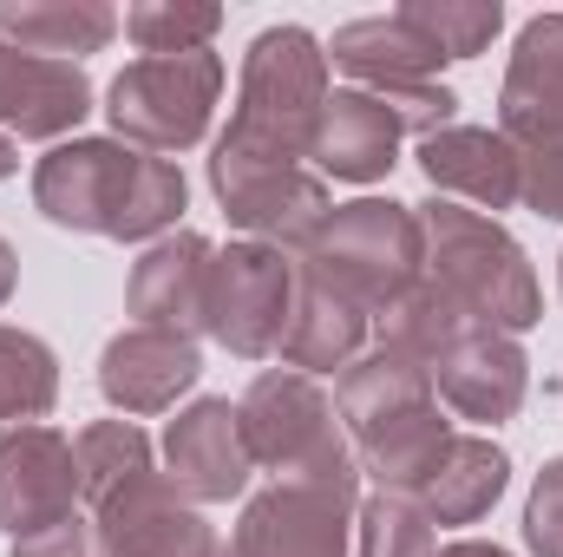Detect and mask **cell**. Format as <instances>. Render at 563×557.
I'll use <instances>...</instances> for the list:
<instances>
[{
    "mask_svg": "<svg viewBox=\"0 0 563 557\" xmlns=\"http://www.w3.org/2000/svg\"><path fill=\"white\" fill-rule=\"evenodd\" d=\"M426 237V282H439L478 328H498V335H525L538 315H544V288L538 270L525 256V243L498 223V217H478L465 204H413Z\"/></svg>",
    "mask_w": 563,
    "mask_h": 557,
    "instance_id": "cell-1",
    "label": "cell"
},
{
    "mask_svg": "<svg viewBox=\"0 0 563 557\" xmlns=\"http://www.w3.org/2000/svg\"><path fill=\"white\" fill-rule=\"evenodd\" d=\"M243 439H250V459L256 472H276L295 485H321V492H341V499H367L361 485V466H354V439L334 414V394L314 381V374H295V368H263L243 401Z\"/></svg>",
    "mask_w": 563,
    "mask_h": 557,
    "instance_id": "cell-2",
    "label": "cell"
},
{
    "mask_svg": "<svg viewBox=\"0 0 563 557\" xmlns=\"http://www.w3.org/2000/svg\"><path fill=\"white\" fill-rule=\"evenodd\" d=\"M301 282L341 295L347 308H361L367 321L400 302L413 282L426 276V237L413 204H394V197H354V204H334L328 223L314 230V243L295 256Z\"/></svg>",
    "mask_w": 563,
    "mask_h": 557,
    "instance_id": "cell-3",
    "label": "cell"
},
{
    "mask_svg": "<svg viewBox=\"0 0 563 557\" xmlns=\"http://www.w3.org/2000/svg\"><path fill=\"white\" fill-rule=\"evenodd\" d=\"M334 92V66H328V46L308 33V26H263L243 53V79H236V112L230 125L217 132L236 151H263V157H288L301 164L308 139H314V119Z\"/></svg>",
    "mask_w": 563,
    "mask_h": 557,
    "instance_id": "cell-4",
    "label": "cell"
},
{
    "mask_svg": "<svg viewBox=\"0 0 563 557\" xmlns=\"http://www.w3.org/2000/svg\"><path fill=\"white\" fill-rule=\"evenodd\" d=\"M217 106H223V59L210 46L170 53V59H132L106 86L112 139L132 144V151H151V157H177V151L203 144Z\"/></svg>",
    "mask_w": 563,
    "mask_h": 557,
    "instance_id": "cell-5",
    "label": "cell"
},
{
    "mask_svg": "<svg viewBox=\"0 0 563 557\" xmlns=\"http://www.w3.org/2000/svg\"><path fill=\"white\" fill-rule=\"evenodd\" d=\"M210 190H217L223 217L250 243H269L282 256H301L314 243V230L328 223V210H334L328 177H314L308 164L236 151V144H223V139L210 144Z\"/></svg>",
    "mask_w": 563,
    "mask_h": 557,
    "instance_id": "cell-6",
    "label": "cell"
},
{
    "mask_svg": "<svg viewBox=\"0 0 563 557\" xmlns=\"http://www.w3.org/2000/svg\"><path fill=\"white\" fill-rule=\"evenodd\" d=\"M295 282H301L295 256L236 237L230 250H217L203 335H210L217 348H230L236 361H269L282 348L288 315H295Z\"/></svg>",
    "mask_w": 563,
    "mask_h": 557,
    "instance_id": "cell-7",
    "label": "cell"
},
{
    "mask_svg": "<svg viewBox=\"0 0 563 557\" xmlns=\"http://www.w3.org/2000/svg\"><path fill=\"white\" fill-rule=\"evenodd\" d=\"M139 157L144 151H132V144H119V139H66V144H53V151L33 164V210H40L53 230H73V237H112L119 217H125V197H132Z\"/></svg>",
    "mask_w": 563,
    "mask_h": 557,
    "instance_id": "cell-8",
    "label": "cell"
},
{
    "mask_svg": "<svg viewBox=\"0 0 563 557\" xmlns=\"http://www.w3.org/2000/svg\"><path fill=\"white\" fill-rule=\"evenodd\" d=\"M354 512L361 499L276 479L243 505L230 532V557H354Z\"/></svg>",
    "mask_w": 563,
    "mask_h": 557,
    "instance_id": "cell-9",
    "label": "cell"
},
{
    "mask_svg": "<svg viewBox=\"0 0 563 557\" xmlns=\"http://www.w3.org/2000/svg\"><path fill=\"white\" fill-rule=\"evenodd\" d=\"M164 479L190 499V505H230L250 492L256 479V459H250V439H243V414L236 401H190L177 407V419L164 426Z\"/></svg>",
    "mask_w": 563,
    "mask_h": 557,
    "instance_id": "cell-10",
    "label": "cell"
},
{
    "mask_svg": "<svg viewBox=\"0 0 563 557\" xmlns=\"http://www.w3.org/2000/svg\"><path fill=\"white\" fill-rule=\"evenodd\" d=\"M86 505L79 459L59 426H13L0 433V532L33 538Z\"/></svg>",
    "mask_w": 563,
    "mask_h": 557,
    "instance_id": "cell-11",
    "label": "cell"
},
{
    "mask_svg": "<svg viewBox=\"0 0 563 557\" xmlns=\"http://www.w3.org/2000/svg\"><path fill=\"white\" fill-rule=\"evenodd\" d=\"M432 394L439 407L472 426H505V419L525 414V394H531V354L518 335H498V328H465L439 361H432Z\"/></svg>",
    "mask_w": 563,
    "mask_h": 557,
    "instance_id": "cell-12",
    "label": "cell"
},
{
    "mask_svg": "<svg viewBox=\"0 0 563 557\" xmlns=\"http://www.w3.org/2000/svg\"><path fill=\"white\" fill-rule=\"evenodd\" d=\"M92 525L112 557H223L210 518L164 479V466L112 492L106 505H92Z\"/></svg>",
    "mask_w": 563,
    "mask_h": 557,
    "instance_id": "cell-13",
    "label": "cell"
},
{
    "mask_svg": "<svg viewBox=\"0 0 563 557\" xmlns=\"http://www.w3.org/2000/svg\"><path fill=\"white\" fill-rule=\"evenodd\" d=\"M203 381V348L190 335H164V328H119L99 354V394L125 419L177 414V401Z\"/></svg>",
    "mask_w": 563,
    "mask_h": 557,
    "instance_id": "cell-14",
    "label": "cell"
},
{
    "mask_svg": "<svg viewBox=\"0 0 563 557\" xmlns=\"http://www.w3.org/2000/svg\"><path fill=\"white\" fill-rule=\"evenodd\" d=\"M432 197L465 204L478 217L518 210V184H525V151L505 139L498 125H445L432 139L413 144Z\"/></svg>",
    "mask_w": 563,
    "mask_h": 557,
    "instance_id": "cell-15",
    "label": "cell"
},
{
    "mask_svg": "<svg viewBox=\"0 0 563 557\" xmlns=\"http://www.w3.org/2000/svg\"><path fill=\"white\" fill-rule=\"evenodd\" d=\"M92 119V79L73 59H46V53H20L0 40V132L40 144L79 139V125Z\"/></svg>",
    "mask_w": 563,
    "mask_h": 557,
    "instance_id": "cell-16",
    "label": "cell"
},
{
    "mask_svg": "<svg viewBox=\"0 0 563 557\" xmlns=\"http://www.w3.org/2000/svg\"><path fill=\"white\" fill-rule=\"evenodd\" d=\"M210 270H217V243L197 230H170L132 263L125 282V308L139 328H164V335H203L210 315Z\"/></svg>",
    "mask_w": 563,
    "mask_h": 557,
    "instance_id": "cell-17",
    "label": "cell"
},
{
    "mask_svg": "<svg viewBox=\"0 0 563 557\" xmlns=\"http://www.w3.org/2000/svg\"><path fill=\"white\" fill-rule=\"evenodd\" d=\"M400 144H407V132L380 92L334 86L321 119H314V139H308V171L334 177V184H380L400 164Z\"/></svg>",
    "mask_w": 563,
    "mask_h": 557,
    "instance_id": "cell-18",
    "label": "cell"
},
{
    "mask_svg": "<svg viewBox=\"0 0 563 557\" xmlns=\"http://www.w3.org/2000/svg\"><path fill=\"white\" fill-rule=\"evenodd\" d=\"M498 132L518 151L563 139V7L531 13L518 26L511 66H505V86H498Z\"/></svg>",
    "mask_w": 563,
    "mask_h": 557,
    "instance_id": "cell-19",
    "label": "cell"
},
{
    "mask_svg": "<svg viewBox=\"0 0 563 557\" xmlns=\"http://www.w3.org/2000/svg\"><path fill=\"white\" fill-rule=\"evenodd\" d=\"M328 46V66L347 73L354 86H407V79H439L445 53L426 40L420 26L394 7V13H367V20H347L334 26Z\"/></svg>",
    "mask_w": 563,
    "mask_h": 557,
    "instance_id": "cell-20",
    "label": "cell"
},
{
    "mask_svg": "<svg viewBox=\"0 0 563 557\" xmlns=\"http://www.w3.org/2000/svg\"><path fill=\"white\" fill-rule=\"evenodd\" d=\"M505 485H511V452L492 433H452V446L426 472L413 505L432 525H478V518H492V505L505 499Z\"/></svg>",
    "mask_w": 563,
    "mask_h": 557,
    "instance_id": "cell-21",
    "label": "cell"
},
{
    "mask_svg": "<svg viewBox=\"0 0 563 557\" xmlns=\"http://www.w3.org/2000/svg\"><path fill=\"white\" fill-rule=\"evenodd\" d=\"M367 348H374V321H367L361 308H347L341 295H328V288H314V282H295V315H288L282 348H276L282 368L321 381V374L354 368Z\"/></svg>",
    "mask_w": 563,
    "mask_h": 557,
    "instance_id": "cell-22",
    "label": "cell"
},
{
    "mask_svg": "<svg viewBox=\"0 0 563 557\" xmlns=\"http://www.w3.org/2000/svg\"><path fill=\"white\" fill-rule=\"evenodd\" d=\"M119 7L112 0H0V40L20 53L46 59H86L119 40Z\"/></svg>",
    "mask_w": 563,
    "mask_h": 557,
    "instance_id": "cell-23",
    "label": "cell"
},
{
    "mask_svg": "<svg viewBox=\"0 0 563 557\" xmlns=\"http://www.w3.org/2000/svg\"><path fill=\"white\" fill-rule=\"evenodd\" d=\"M452 433H459V426H452L445 407L432 401V407H413V414L380 419V426L354 433V466H361V479H367L374 492L413 499L426 485V472L439 466V452L452 446Z\"/></svg>",
    "mask_w": 563,
    "mask_h": 557,
    "instance_id": "cell-24",
    "label": "cell"
},
{
    "mask_svg": "<svg viewBox=\"0 0 563 557\" xmlns=\"http://www.w3.org/2000/svg\"><path fill=\"white\" fill-rule=\"evenodd\" d=\"M432 401H439V394H432V374H426L420 361H407V354H387V348H367V354H361L354 368H341V381H334V414L347 426V439L367 433V426H380V419L432 407Z\"/></svg>",
    "mask_w": 563,
    "mask_h": 557,
    "instance_id": "cell-25",
    "label": "cell"
},
{
    "mask_svg": "<svg viewBox=\"0 0 563 557\" xmlns=\"http://www.w3.org/2000/svg\"><path fill=\"white\" fill-rule=\"evenodd\" d=\"M465 328H478L439 282H413L400 302H387L380 315H374V348H387V354H407V361H420L426 374H432V361L465 335Z\"/></svg>",
    "mask_w": 563,
    "mask_h": 557,
    "instance_id": "cell-26",
    "label": "cell"
},
{
    "mask_svg": "<svg viewBox=\"0 0 563 557\" xmlns=\"http://www.w3.org/2000/svg\"><path fill=\"white\" fill-rule=\"evenodd\" d=\"M73 459H79V492H86V512L106 505L112 492L139 485L144 472H157V446L144 439L139 419H92L73 433Z\"/></svg>",
    "mask_w": 563,
    "mask_h": 557,
    "instance_id": "cell-27",
    "label": "cell"
},
{
    "mask_svg": "<svg viewBox=\"0 0 563 557\" xmlns=\"http://www.w3.org/2000/svg\"><path fill=\"white\" fill-rule=\"evenodd\" d=\"M53 407H59V354L33 328L0 321V433L46 426Z\"/></svg>",
    "mask_w": 563,
    "mask_h": 557,
    "instance_id": "cell-28",
    "label": "cell"
},
{
    "mask_svg": "<svg viewBox=\"0 0 563 557\" xmlns=\"http://www.w3.org/2000/svg\"><path fill=\"white\" fill-rule=\"evenodd\" d=\"M217 33H223L217 0H139V7H125V40L139 46V59L203 53Z\"/></svg>",
    "mask_w": 563,
    "mask_h": 557,
    "instance_id": "cell-29",
    "label": "cell"
},
{
    "mask_svg": "<svg viewBox=\"0 0 563 557\" xmlns=\"http://www.w3.org/2000/svg\"><path fill=\"white\" fill-rule=\"evenodd\" d=\"M439 525L400 492H367L354 512V557H432Z\"/></svg>",
    "mask_w": 563,
    "mask_h": 557,
    "instance_id": "cell-30",
    "label": "cell"
},
{
    "mask_svg": "<svg viewBox=\"0 0 563 557\" xmlns=\"http://www.w3.org/2000/svg\"><path fill=\"white\" fill-rule=\"evenodd\" d=\"M445 59H478L498 33H505V7L498 0H407L400 7Z\"/></svg>",
    "mask_w": 563,
    "mask_h": 557,
    "instance_id": "cell-31",
    "label": "cell"
},
{
    "mask_svg": "<svg viewBox=\"0 0 563 557\" xmlns=\"http://www.w3.org/2000/svg\"><path fill=\"white\" fill-rule=\"evenodd\" d=\"M525 545H531V557H563V452L531 479V499H525Z\"/></svg>",
    "mask_w": 563,
    "mask_h": 557,
    "instance_id": "cell-32",
    "label": "cell"
},
{
    "mask_svg": "<svg viewBox=\"0 0 563 557\" xmlns=\"http://www.w3.org/2000/svg\"><path fill=\"white\" fill-rule=\"evenodd\" d=\"M518 204L544 223H563V139L558 144H531L525 151V184H518Z\"/></svg>",
    "mask_w": 563,
    "mask_h": 557,
    "instance_id": "cell-33",
    "label": "cell"
},
{
    "mask_svg": "<svg viewBox=\"0 0 563 557\" xmlns=\"http://www.w3.org/2000/svg\"><path fill=\"white\" fill-rule=\"evenodd\" d=\"M13 557H112V551H106L99 525L73 512V518L46 525V532H33V538H13Z\"/></svg>",
    "mask_w": 563,
    "mask_h": 557,
    "instance_id": "cell-34",
    "label": "cell"
},
{
    "mask_svg": "<svg viewBox=\"0 0 563 557\" xmlns=\"http://www.w3.org/2000/svg\"><path fill=\"white\" fill-rule=\"evenodd\" d=\"M432 557H511V551L492 545V538H452V545H439Z\"/></svg>",
    "mask_w": 563,
    "mask_h": 557,
    "instance_id": "cell-35",
    "label": "cell"
},
{
    "mask_svg": "<svg viewBox=\"0 0 563 557\" xmlns=\"http://www.w3.org/2000/svg\"><path fill=\"white\" fill-rule=\"evenodd\" d=\"M13 288H20V256H13V243L0 237V308L13 302Z\"/></svg>",
    "mask_w": 563,
    "mask_h": 557,
    "instance_id": "cell-36",
    "label": "cell"
},
{
    "mask_svg": "<svg viewBox=\"0 0 563 557\" xmlns=\"http://www.w3.org/2000/svg\"><path fill=\"white\" fill-rule=\"evenodd\" d=\"M13 171H20V144L7 139V132H0V184H7Z\"/></svg>",
    "mask_w": 563,
    "mask_h": 557,
    "instance_id": "cell-37",
    "label": "cell"
},
{
    "mask_svg": "<svg viewBox=\"0 0 563 557\" xmlns=\"http://www.w3.org/2000/svg\"><path fill=\"white\" fill-rule=\"evenodd\" d=\"M558 295H563V256H558Z\"/></svg>",
    "mask_w": 563,
    "mask_h": 557,
    "instance_id": "cell-38",
    "label": "cell"
}]
</instances>
